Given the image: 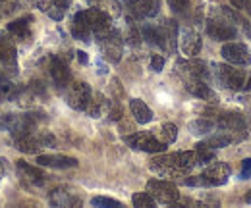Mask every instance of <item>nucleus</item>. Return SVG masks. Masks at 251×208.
<instances>
[{"instance_id":"obj_36","label":"nucleus","mask_w":251,"mask_h":208,"mask_svg":"<svg viewBox=\"0 0 251 208\" xmlns=\"http://www.w3.org/2000/svg\"><path fill=\"white\" fill-rule=\"evenodd\" d=\"M47 14H49V16H50L54 22H60V20L64 18V10H62V8H58V6H50Z\"/></svg>"},{"instance_id":"obj_37","label":"nucleus","mask_w":251,"mask_h":208,"mask_svg":"<svg viewBox=\"0 0 251 208\" xmlns=\"http://www.w3.org/2000/svg\"><path fill=\"white\" fill-rule=\"evenodd\" d=\"M110 91H112V94H114V100L124 94V91L120 87V81H118V79H112V81H110Z\"/></svg>"},{"instance_id":"obj_29","label":"nucleus","mask_w":251,"mask_h":208,"mask_svg":"<svg viewBox=\"0 0 251 208\" xmlns=\"http://www.w3.org/2000/svg\"><path fill=\"white\" fill-rule=\"evenodd\" d=\"M158 139L162 141V143H166V145H170V143H174L176 139H178V127L174 125V123H162L160 125V129H158Z\"/></svg>"},{"instance_id":"obj_14","label":"nucleus","mask_w":251,"mask_h":208,"mask_svg":"<svg viewBox=\"0 0 251 208\" xmlns=\"http://www.w3.org/2000/svg\"><path fill=\"white\" fill-rule=\"evenodd\" d=\"M186 89H188L193 96H197V98H201V100H205V102H209V104H217V102H219L217 92L209 87V83H207L205 79L189 77V79H186Z\"/></svg>"},{"instance_id":"obj_39","label":"nucleus","mask_w":251,"mask_h":208,"mask_svg":"<svg viewBox=\"0 0 251 208\" xmlns=\"http://www.w3.org/2000/svg\"><path fill=\"white\" fill-rule=\"evenodd\" d=\"M33 4H35L41 12H49V8L52 6V0H33Z\"/></svg>"},{"instance_id":"obj_21","label":"nucleus","mask_w":251,"mask_h":208,"mask_svg":"<svg viewBox=\"0 0 251 208\" xmlns=\"http://www.w3.org/2000/svg\"><path fill=\"white\" fill-rule=\"evenodd\" d=\"M217 125L220 129H228V131H244V127L248 125L246 118L238 112H224L217 119Z\"/></svg>"},{"instance_id":"obj_30","label":"nucleus","mask_w":251,"mask_h":208,"mask_svg":"<svg viewBox=\"0 0 251 208\" xmlns=\"http://www.w3.org/2000/svg\"><path fill=\"white\" fill-rule=\"evenodd\" d=\"M131 203L135 208H153L157 205V199L151 193H135Z\"/></svg>"},{"instance_id":"obj_35","label":"nucleus","mask_w":251,"mask_h":208,"mask_svg":"<svg viewBox=\"0 0 251 208\" xmlns=\"http://www.w3.org/2000/svg\"><path fill=\"white\" fill-rule=\"evenodd\" d=\"M162 68H164V56L155 54V56L151 58V69H153V71H160Z\"/></svg>"},{"instance_id":"obj_31","label":"nucleus","mask_w":251,"mask_h":208,"mask_svg":"<svg viewBox=\"0 0 251 208\" xmlns=\"http://www.w3.org/2000/svg\"><path fill=\"white\" fill-rule=\"evenodd\" d=\"M108 118L112 119V121H120L122 119V106H120V102L118 100H110V104H108Z\"/></svg>"},{"instance_id":"obj_25","label":"nucleus","mask_w":251,"mask_h":208,"mask_svg":"<svg viewBox=\"0 0 251 208\" xmlns=\"http://www.w3.org/2000/svg\"><path fill=\"white\" fill-rule=\"evenodd\" d=\"M6 29L10 31V35L18 41H27L31 39V27H29V18H22V20H16L12 23H8Z\"/></svg>"},{"instance_id":"obj_40","label":"nucleus","mask_w":251,"mask_h":208,"mask_svg":"<svg viewBox=\"0 0 251 208\" xmlns=\"http://www.w3.org/2000/svg\"><path fill=\"white\" fill-rule=\"evenodd\" d=\"M120 131H122V133H133L135 129H133V125H131L129 121H126V119L122 118L120 119Z\"/></svg>"},{"instance_id":"obj_7","label":"nucleus","mask_w":251,"mask_h":208,"mask_svg":"<svg viewBox=\"0 0 251 208\" xmlns=\"http://www.w3.org/2000/svg\"><path fill=\"white\" fill-rule=\"evenodd\" d=\"M100 41V46H102V54L104 58L112 64H118L122 60V46H124V41H122V35L120 31L110 29L108 33H104L102 37H99Z\"/></svg>"},{"instance_id":"obj_15","label":"nucleus","mask_w":251,"mask_h":208,"mask_svg":"<svg viewBox=\"0 0 251 208\" xmlns=\"http://www.w3.org/2000/svg\"><path fill=\"white\" fill-rule=\"evenodd\" d=\"M85 16H87L89 27H91V31H93L97 37H102L104 33H108V31L112 29V25H110V16L104 14L102 10H99V8H89V10H85Z\"/></svg>"},{"instance_id":"obj_12","label":"nucleus","mask_w":251,"mask_h":208,"mask_svg":"<svg viewBox=\"0 0 251 208\" xmlns=\"http://www.w3.org/2000/svg\"><path fill=\"white\" fill-rule=\"evenodd\" d=\"M234 133H240V131H228V129H222V131H219V133L209 135L205 141L197 143L195 149H209V150L224 149V147H228V145H232V143H236V141L240 139V137H236Z\"/></svg>"},{"instance_id":"obj_18","label":"nucleus","mask_w":251,"mask_h":208,"mask_svg":"<svg viewBox=\"0 0 251 208\" xmlns=\"http://www.w3.org/2000/svg\"><path fill=\"white\" fill-rule=\"evenodd\" d=\"M14 145L20 152H25V154H39L45 149V145L41 141V135H33V131L14 137Z\"/></svg>"},{"instance_id":"obj_48","label":"nucleus","mask_w":251,"mask_h":208,"mask_svg":"<svg viewBox=\"0 0 251 208\" xmlns=\"http://www.w3.org/2000/svg\"><path fill=\"white\" fill-rule=\"evenodd\" d=\"M0 178H2V164H0Z\"/></svg>"},{"instance_id":"obj_45","label":"nucleus","mask_w":251,"mask_h":208,"mask_svg":"<svg viewBox=\"0 0 251 208\" xmlns=\"http://www.w3.org/2000/svg\"><path fill=\"white\" fill-rule=\"evenodd\" d=\"M244 8L251 14V0H244Z\"/></svg>"},{"instance_id":"obj_50","label":"nucleus","mask_w":251,"mask_h":208,"mask_svg":"<svg viewBox=\"0 0 251 208\" xmlns=\"http://www.w3.org/2000/svg\"><path fill=\"white\" fill-rule=\"evenodd\" d=\"M0 20H2V18H0Z\"/></svg>"},{"instance_id":"obj_5","label":"nucleus","mask_w":251,"mask_h":208,"mask_svg":"<svg viewBox=\"0 0 251 208\" xmlns=\"http://www.w3.org/2000/svg\"><path fill=\"white\" fill-rule=\"evenodd\" d=\"M153 162L157 164H168V166H174V168H180V170H193L195 166H201L199 164V152L197 150H182V152H172V154H162L157 156Z\"/></svg>"},{"instance_id":"obj_47","label":"nucleus","mask_w":251,"mask_h":208,"mask_svg":"<svg viewBox=\"0 0 251 208\" xmlns=\"http://www.w3.org/2000/svg\"><path fill=\"white\" fill-rule=\"evenodd\" d=\"M151 2H153V4L157 6V8H158V6H160V0H151Z\"/></svg>"},{"instance_id":"obj_33","label":"nucleus","mask_w":251,"mask_h":208,"mask_svg":"<svg viewBox=\"0 0 251 208\" xmlns=\"http://www.w3.org/2000/svg\"><path fill=\"white\" fill-rule=\"evenodd\" d=\"M170 10L176 14H186L189 10V0H166Z\"/></svg>"},{"instance_id":"obj_23","label":"nucleus","mask_w":251,"mask_h":208,"mask_svg":"<svg viewBox=\"0 0 251 208\" xmlns=\"http://www.w3.org/2000/svg\"><path fill=\"white\" fill-rule=\"evenodd\" d=\"M72 35L74 39L77 41H89V35H91V27L87 23V16H85V10L77 12L74 16V23H72Z\"/></svg>"},{"instance_id":"obj_11","label":"nucleus","mask_w":251,"mask_h":208,"mask_svg":"<svg viewBox=\"0 0 251 208\" xmlns=\"http://www.w3.org/2000/svg\"><path fill=\"white\" fill-rule=\"evenodd\" d=\"M178 71L189 79V77H197V79H205L209 81L211 79V69L207 66V62L203 60H197V58H191V60H184V62H178Z\"/></svg>"},{"instance_id":"obj_9","label":"nucleus","mask_w":251,"mask_h":208,"mask_svg":"<svg viewBox=\"0 0 251 208\" xmlns=\"http://www.w3.org/2000/svg\"><path fill=\"white\" fill-rule=\"evenodd\" d=\"M205 29H207V35H209L211 39L220 41V43H228V41L236 39V35H238L234 23H228V22L219 20V18H211V20L207 22Z\"/></svg>"},{"instance_id":"obj_10","label":"nucleus","mask_w":251,"mask_h":208,"mask_svg":"<svg viewBox=\"0 0 251 208\" xmlns=\"http://www.w3.org/2000/svg\"><path fill=\"white\" fill-rule=\"evenodd\" d=\"M203 179H205V185L207 187H219L224 185L228 179H230V166L224 164V162H211L207 164V168L203 170Z\"/></svg>"},{"instance_id":"obj_22","label":"nucleus","mask_w":251,"mask_h":208,"mask_svg":"<svg viewBox=\"0 0 251 208\" xmlns=\"http://www.w3.org/2000/svg\"><path fill=\"white\" fill-rule=\"evenodd\" d=\"M16 168H18V174L22 176V179H25V181H29L33 185H43L45 183V174L37 168V166H31V164H27V162H24V160H18L16 162Z\"/></svg>"},{"instance_id":"obj_27","label":"nucleus","mask_w":251,"mask_h":208,"mask_svg":"<svg viewBox=\"0 0 251 208\" xmlns=\"http://www.w3.org/2000/svg\"><path fill=\"white\" fill-rule=\"evenodd\" d=\"M189 131L193 133V135H209L213 129H215V121H211V119L207 118H197L193 119V121H189Z\"/></svg>"},{"instance_id":"obj_24","label":"nucleus","mask_w":251,"mask_h":208,"mask_svg":"<svg viewBox=\"0 0 251 208\" xmlns=\"http://www.w3.org/2000/svg\"><path fill=\"white\" fill-rule=\"evenodd\" d=\"M129 110H131V116H133V119H135L137 123H149V121L153 119L151 108H149L143 100H139V98L129 100Z\"/></svg>"},{"instance_id":"obj_8","label":"nucleus","mask_w":251,"mask_h":208,"mask_svg":"<svg viewBox=\"0 0 251 208\" xmlns=\"http://www.w3.org/2000/svg\"><path fill=\"white\" fill-rule=\"evenodd\" d=\"M220 54H222V58L226 60L228 64H232V66H250L251 64V50L250 46L244 45V43H232V41H228L222 46Z\"/></svg>"},{"instance_id":"obj_49","label":"nucleus","mask_w":251,"mask_h":208,"mask_svg":"<svg viewBox=\"0 0 251 208\" xmlns=\"http://www.w3.org/2000/svg\"><path fill=\"white\" fill-rule=\"evenodd\" d=\"M89 2H95V0H89Z\"/></svg>"},{"instance_id":"obj_42","label":"nucleus","mask_w":251,"mask_h":208,"mask_svg":"<svg viewBox=\"0 0 251 208\" xmlns=\"http://www.w3.org/2000/svg\"><path fill=\"white\" fill-rule=\"evenodd\" d=\"M77 60H79L81 64H87V62H89V58H87V54H85L83 50H79V52H77Z\"/></svg>"},{"instance_id":"obj_17","label":"nucleus","mask_w":251,"mask_h":208,"mask_svg":"<svg viewBox=\"0 0 251 208\" xmlns=\"http://www.w3.org/2000/svg\"><path fill=\"white\" fill-rule=\"evenodd\" d=\"M37 166L66 170V168H75L77 160L72 156H64V154H37Z\"/></svg>"},{"instance_id":"obj_28","label":"nucleus","mask_w":251,"mask_h":208,"mask_svg":"<svg viewBox=\"0 0 251 208\" xmlns=\"http://www.w3.org/2000/svg\"><path fill=\"white\" fill-rule=\"evenodd\" d=\"M211 18H219V20H224L228 23H238L242 22V18L228 6H215V10H211Z\"/></svg>"},{"instance_id":"obj_4","label":"nucleus","mask_w":251,"mask_h":208,"mask_svg":"<svg viewBox=\"0 0 251 208\" xmlns=\"http://www.w3.org/2000/svg\"><path fill=\"white\" fill-rule=\"evenodd\" d=\"M0 66H2V71L8 73L10 77L18 73L16 71V43L8 29L0 31Z\"/></svg>"},{"instance_id":"obj_44","label":"nucleus","mask_w":251,"mask_h":208,"mask_svg":"<svg viewBox=\"0 0 251 208\" xmlns=\"http://www.w3.org/2000/svg\"><path fill=\"white\" fill-rule=\"evenodd\" d=\"M244 91H251V73L248 75V81H246V87H244Z\"/></svg>"},{"instance_id":"obj_46","label":"nucleus","mask_w":251,"mask_h":208,"mask_svg":"<svg viewBox=\"0 0 251 208\" xmlns=\"http://www.w3.org/2000/svg\"><path fill=\"white\" fill-rule=\"evenodd\" d=\"M246 203H248V205H251V191L246 195Z\"/></svg>"},{"instance_id":"obj_2","label":"nucleus","mask_w":251,"mask_h":208,"mask_svg":"<svg viewBox=\"0 0 251 208\" xmlns=\"http://www.w3.org/2000/svg\"><path fill=\"white\" fill-rule=\"evenodd\" d=\"M64 98H66L68 106H72L74 110L85 112L89 102H91V98H93V92H91V87L85 81H74V83L70 81Z\"/></svg>"},{"instance_id":"obj_38","label":"nucleus","mask_w":251,"mask_h":208,"mask_svg":"<svg viewBox=\"0 0 251 208\" xmlns=\"http://www.w3.org/2000/svg\"><path fill=\"white\" fill-rule=\"evenodd\" d=\"M242 178L244 179L251 178V158H248V160L242 162Z\"/></svg>"},{"instance_id":"obj_32","label":"nucleus","mask_w":251,"mask_h":208,"mask_svg":"<svg viewBox=\"0 0 251 208\" xmlns=\"http://www.w3.org/2000/svg\"><path fill=\"white\" fill-rule=\"evenodd\" d=\"M91 205L93 207H99V208H102V207H124L120 201H114V199H106V197H93L91 199Z\"/></svg>"},{"instance_id":"obj_1","label":"nucleus","mask_w":251,"mask_h":208,"mask_svg":"<svg viewBox=\"0 0 251 208\" xmlns=\"http://www.w3.org/2000/svg\"><path fill=\"white\" fill-rule=\"evenodd\" d=\"M248 75L246 71L242 69H236L232 64H213L211 66V77L217 79L220 87L230 91H244L246 87V81H248Z\"/></svg>"},{"instance_id":"obj_34","label":"nucleus","mask_w":251,"mask_h":208,"mask_svg":"<svg viewBox=\"0 0 251 208\" xmlns=\"http://www.w3.org/2000/svg\"><path fill=\"white\" fill-rule=\"evenodd\" d=\"M18 8V0H0V18L10 16Z\"/></svg>"},{"instance_id":"obj_19","label":"nucleus","mask_w":251,"mask_h":208,"mask_svg":"<svg viewBox=\"0 0 251 208\" xmlns=\"http://www.w3.org/2000/svg\"><path fill=\"white\" fill-rule=\"evenodd\" d=\"M50 77H52V81L56 83V87H68V83L72 81V73H70V68H68V64L64 62L62 58H58V56H54V58L50 60Z\"/></svg>"},{"instance_id":"obj_43","label":"nucleus","mask_w":251,"mask_h":208,"mask_svg":"<svg viewBox=\"0 0 251 208\" xmlns=\"http://www.w3.org/2000/svg\"><path fill=\"white\" fill-rule=\"evenodd\" d=\"M242 25H244V31H246V35H248V37L251 39V23H250V22H244Z\"/></svg>"},{"instance_id":"obj_41","label":"nucleus","mask_w":251,"mask_h":208,"mask_svg":"<svg viewBox=\"0 0 251 208\" xmlns=\"http://www.w3.org/2000/svg\"><path fill=\"white\" fill-rule=\"evenodd\" d=\"M52 4L58 6V8H62V10H66V8L70 6V0H52Z\"/></svg>"},{"instance_id":"obj_26","label":"nucleus","mask_w":251,"mask_h":208,"mask_svg":"<svg viewBox=\"0 0 251 208\" xmlns=\"http://www.w3.org/2000/svg\"><path fill=\"white\" fill-rule=\"evenodd\" d=\"M18 96V89L12 83L10 75L0 71V100H8V98H16Z\"/></svg>"},{"instance_id":"obj_6","label":"nucleus","mask_w":251,"mask_h":208,"mask_svg":"<svg viewBox=\"0 0 251 208\" xmlns=\"http://www.w3.org/2000/svg\"><path fill=\"white\" fill-rule=\"evenodd\" d=\"M147 191L157 199L158 203L162 205H174L180 199L178 187L166 179H149L147 183Z\"/></svg>"},{"instance_id":"obj_20","label":"nucleus","mask_w":251,"mask_h":208,"mask_svg":"<svg viewBox=\"0 0 251 208\" xmlns=\"http://www.w3.org/2000/svg\"><path fill=\"white\" fill-rule=\"evenodd\" d=\"M127 10L131 18L143 20V18H153L158 14V8L151 0H127Z\"/></svg>"},{"instance_id":"obj_13","label":"nucleus","mask_w":251,"mask_h":208,"mask_svg":"<svg viewBox=\"0 0 251 208\" xmlns=\"http://www.w3.org/2000/svg\"><path fill=\"white\" fill-rule=\"evenodd\" d=\"M201 46H203V41L197 31H193L191 27H184L180 31V48L186 56L195 58L201 52Z\"/></svg>"},{"instance_id":"obj_16","label":"nucleus","mask_w":251,"mask_h":208,"mask_svg":"<svg viewBox=\"0 0 251 208\" xmlns=\"http://www.w3.org/2000/svg\"><path fill=\"white\" fill-rule=\"evenodd\" d=\"M49 201H50L52 207H58V208H72V207H79V205H81L77 193H74V191L68 189V187H56V189H52Z\"/></svg>"},{"instance_id":"obj_3","label":"nucleus","mask_w":251,"mask_h":208,"mask_svg":"<svg viewBox=\"0 0 251 208\" xmlns=\"http://www.w3.org/2000/svg\"><path fill=\"white\" fill-rule=\"evenodd\" d=\"M124 141L131 149L143 150V152H149V154H160V152L166 150V143H162L158 137L151 135V133H145V131H141V133L133 131V133L126 135Z\"/></svg>"}]
</instances>
